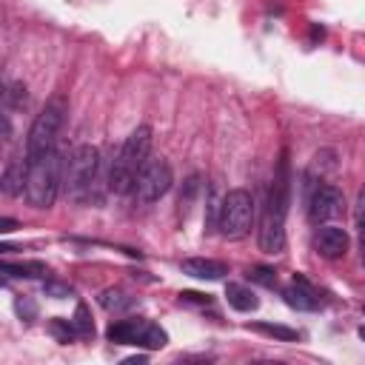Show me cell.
<instances>
[{
    "instance_id": "1",
    "label": "cell",
    "mask_w": 365,
    "mask_h": 365,
    "mask_svg": "<svg viewBox=\"0 0 365 365\" xmlns=\"http://www.w3.org/2000/svg\"><path fill=\"white\" fill-rule=\"evenodd\" d=\"M148 151H151V128H148V125H137V128L125 137V143L120 145V154H117L114 163H111L108 188H111L114 194H128V191H131L137 171H140L143 163L148 160Z\"/></svg>"
},
{
    "instance_id": "2",
    "label": "cell",
    "mask_w": 365,
    "mask_h": 365,
    "mask_svg": "<svg viewBox=\"0 0 365 365\" xmlns=\"http://www.w3.org/2000/svg\"><path fill=\"white\" fill-rule=\"evenodd\" d=\"M63 182V154L51 148L48 154L26 163V197L34 208H51Z\"/></svg>"
},
{
    "instance_id": "3",
    "label": "cell",
    "mask_w": 365,
    "mask_h": 365,
    "mask_svg": "<svg viewBox=\"0 0 365 365\" xmlns=\"http://www.w3.org/2000/svg\"><path fill=\"white\" fill-rule=\"evenodd\" d=\"M66 111H68V103L60 94L43 106V111L34 117L29 137H26V163H31V160H37L54 148L57 134H60L63 120H66Z\"/></svg>"
},
{
    "instance_id": "4",
    "label": "cell",
    "mask_w": 365,
    "mask_h": 365,
    "mask_svg": "<svg viewBox=\"0 0 365 365\" xmlns=\"http://www.w3.org/2000/svg\"><path fill=\"white\" fill-rule=\"evenodd\" d=\"M285 205H288V182L279 174L268 191V205L259 228V248L265 254H279L285 248Z\"/></svg>"
},
{
    "instance_id": "5",
    "label": "cell",
    "mask_w": 365,
    "mask_h": 365,
    "mask_svg": "<svg viewBox=\"0 0 365 365\" xmlns=\"http://www.w3.org/2000/svg\"><path fill=\"white\" fill-rule=\"evenodd\" d=\"M254 222V197L245 188H234L222 197L220 211H217V228L228 240H240L251 231Z\"/></svg>"
},
{
    "instance_id": "6",
    "label": "cell",
    "mask_w": 365,
    "mask_h": 365,
    "mask_svg": "<svg viewBox=\"0 0 365 365\" xmlns=\"http://www.w3.org/2000/svg\"><path fill=\"white\" fill-rule=\"evenodd\" d=\"M97 165H100V151L94 145H77L71 151V157L63 163V185H66V191L80 197L94 182Z\"/></svg>"
},
{
    "instance_id": "7",
    "label": "cell",
    "mask_w": 365,
    "mask_h": 365,
    "mask_svg": "<svg viewBox=\"0 0 365 365\" xmlns=\"http://www.w3.org/2000/svg\"><path fill=\"white\" fill-rule=\"evenodd\" d=\"M171 182H174V174H171V165L165 160H145L134 177L131 191H134L137 202L148 205V202H157L160 197H165Z\"/></svg>"
},
{
    "instance_id": "8",
    "label": "cell",
    "mask_w": 365,
    "mask_h": 365,
    "mask_svg": "<svg viewBox=\"0 0 365 365\" xmlns=\"http://www.w3.org/2000/svg\"><path fill=\"white\" fill-rule=\"evenodd\" d=\"M345 211V197L336 185H317L308 197V220L311 222H328Z\"/></svg>"
},
{
    "instance_id": "9",
    "label": "cell",
    "mask_w": 365,
    "mask_h": 365,
    "mask_svg": "<svg viewBox=\"0 0 365 365\" xmlns=\"http://www.w3.org/2000/svg\"><path fill=\"white\" fill-rule=\"evenodd\" d=\"M314 245H317V251H319L322 257L339 259V257H345V251H348V231L339 228V225L322 222V225L317 228V234H314Z\"/></svg>"
},
{
    "instance_id": "10",
    "label": "cell",
    "mask_w": 365,
    "mask_h": 365,
    "mask_svg": "<svg viewBox=\"0 0 365 365\" xmlns=\"http://www.w3.org/2000/svg\"><path fill=\"white\" fill-rule=\"evenodd\" d=\"M282 299H285V305H291V308H297V311H317V308H319L317 291H314L302 277H294V282L282 291Z\"/></svg>"
},
{
    "instance_id": "11",
    "label": "cell",
    "mask_w": 365,
    "mask_h": 365,
    "mask_svg": "<svg viewBox=\"0 0 365 365\" xmlns=\"http://www.w3.org/2000/svg\"><path fill=\"white\" fill-rule=\"evenodd\" d=\"M182 274L194 277V279H222L228 274V265L220 262V259H205V257H191V259H182L180 262Z\"/></svg>"
},
{
    "instance_id": "12",
    "label": "cell",
    "mask_w": 365,
    "mask_h": 365,
    "mask_svg": "<svg viewBox=\"0 0 365 365\" xmlns=\"http://www.w3.org/2000/svg\"><path fill=\"white\" fill-rule=\"evenodd\" d=\"M143 328H145V319H117L108 325L106 336L117 345H137L143 336Z\"/></svg>"
},
{
    "instance_id": "13",
    "label": "cell",
    "mask_w": 365,
    "mask_h": 365,
    "mask_svg": "<svg viewBox=\"0 0 365 365\" xmlns=\"http://www.w3.org/2000/svg\"><path fill=\"white\" fill-rule=\"evenodd\" d=\"M225 299H228V305L237 308V311H254V308L259 305L257 294H254L251 288L240 285V282H228V285H225Z\"/></svg>"
},
{
    "instance_id": "14",
    "label": "cell",
    "mask_w": 365,
    "mask_h": 365,
    "mask_svg": "<svg viewBox=\"0 0 365 365\" xmlns=\"http://www.w3.org/2000/svg\"><path fill=\"white\" fill-rule=\"evenodd\" d=\"M0 185H3V191H9V194H23L26 191V163H11L9 165V171L0 177Z\"/></svg>"
},
{
    "instance_id": "15",
    "label": "cell",
    "mask_w": 365,
    "mask_h": 365,
    "mask_svg": "<svg viewBox=\"0 0 365 365\" xmlns=\"http://www.w3.org/2000/svg\"><path fill=\"white\" fill-rule=\"evenodd\" d=\"M0 274H9V277H46L48 268L43 262H0Z\"/></svg>"
},
{
    "instance_id": "16",
    "label": "cell",
    "mask_w": 365,
    "mask_h": 365,
    "mask_svg": "<svg viewBox=\"0 0 365 365\" xmlns=\"http://www.w3.org/2000/svg\"><path fill=\"white\" fill-rule=\"evenodd\" d=\"M248 328H251V331H257V334L274 336V339H279V342H294V339L299 336L294 328H288V325H274V322H251Z\"/></svg>"
},
{
    "instance_id": "17",
    "label": "cell",
    "mask_w": 365,
    "mask_h": 365,
    "mask_svg": "<svg viewBox=\"0 0 365 365\" xmlns=\"http://www.w3.org/2000/svg\"><path fill=\"white\" fill-rule=\"evenodd\" d=\"M131 302H134V297H128L123 288H106V291L100 294V305H103L106 311H125Z\"/></svg>"
},
{
    "instance_id": "18",
    "label": "cell",
    "mask_w": 365,
    "mask_h": 365,
    "mask_svg": "<svg viewBox=\"0 0 365 365\" xmlns=\"http://www.w3.org/2000/svg\"><path fill=\"white\" fill-rule=\"evenodd\" d=\"M168 342V334L160 328V325H154V322H145V328H143V336H140V348H148V351H154V348H163Z\"/></svg>"
},
{
    "instance_id": "19",
    "label": "cell",
    "mask_w": 365,
    "mask_h": 365,
    "mask_svg": "<svg viewBox=\"0 0 365 365\" xmlns=\"http://www.w3.org/2000/svg\"><path fill=\"white\" fill-rule=\"evenodd\" d=\"M71 325H74V331H77L80 336H91V334H94V322H91L88 308H86L83 302L77 305V311H74V317H71Z\"/></svg>"
},
{
    "instance_id": "20",
    "label": "cell",
    "mask_w": 365,
    "mask_h": 365,
    "mask_svg": "<svg viewBox=\"0 0 365 365\" xmlns=\"http://www.w3.org/2000/svg\"><path fill=\"white\" fill-rule=\"evenodd\" d=\"M43 294L54 297V299H66V297H74V288L68 282H60V279H46L43 282Z\"/></svg>"
},
{
    "instance_id": "21",
    "label": "cell",
    "mask_w": 365,
    "mask_h": 365,
    "mask_svg": "<svg viewBox=\"0 0 365 365\" xmlns=\"http://www.w3.org/2000/svg\"><path fill=\"white\" fill-rule=\"evenodd\" d=\"M248 279H251V282H259V285H265V288H274V285H277V271H274V268H265V265H257V268L248 271Z\"/></svg>"
},
{
    "instance_id": "22",
    "label": "cell",
    "mask_w": 365,
    "mask_h": 365,
    "mask_svg": "<svg viewBox=\"0 0 365 365\" xmlns=\"http://www.w3.org/2000/svg\"><path fill=\"white\" fill-rule=\"evenodd\" d=\"M14 311H17L20 319L31 322V319L37 317V302H34L31 297H17V299H14Z\"/></svg>"
},
{
    "instance_id": "23",
    "label": "cell",
    "mask_w": 365,
    "mask_h": 365,
    "mask_svg": "<svg viewBox=\"0 0 365 365\" xmlns=\"http://www.w3.org/2000/svg\"><path fill=\"white\" fill-rule=\"evenodd\" d=\"M51 334H54L60 342H68V339H71L77 331H74L71 319H60V317H57V319H51Z\"/></svg>"
},
{
    "instance_id": "24",
    "label": "cell",
    "mask_w": 365,
    "mask_h": 365,
    "mask_svg": "<svg viewBox=\"0 0 365 365\" xmlns=\"http://www.w3.org/2000/svg\"><path fill=\"white\" fill-rule=\"evenodd\" d=\"M180 299H182V302H200V305H208V302H211L208 294H194V291H182Z\"/></svg>"
},
{
    "instance_id": "25",
    "label": "cell",
    "mask_w": 365,
    "mask_h": 365,
    "mask_svg": "<svg viewBox=\"0 0 365 365\" xmlns=\"http://www.w3.org/2000/svg\"><path fill=\"white\" fill-rule=\"evenodd\" d=\"M17 228H20V222L14 217H0V234H11Z\"/></svg>"
},
{
    "instance_id": "26",
    "label": "cell",
    "mask_w": 365,
    "mask_h": 365,
    "mask_svg": "<svg viewBox=\"0 0 365 365\" xmlns=\"http://www.w3.org/2000/svg\"><path fill=\"white\" fill-rule=\"evenodd\" d=\"M9 251H17V245H9V242H0V254H9Z\"/></svg>"
},
{
    "instance_id": "27",
    "label": "cell",
    "mask_w": 365,
    "mask_h": 365,
    "mask_svg": "<svg viewBox=\"0 0 365 365\" xmlns=\"http://www.w3.org/2000/svg\"><path fill=\"white\" fill-rule=\"evenodd\" d=\"M3 285H6V279H3V277H0V288H3Z\"/></svg>"
},
{
    "instance_id": "28",
    "label": "cell",
    "mask_w": 365,
    "mask_h": 365,
    "mask_svg": "<svg viewBox=\"0 0 365 365\" xmlns=\"http://www.w3.org/2000/svg\"><path fill=\"white\" fill-rule=\"evenodd\" d=\"M0 188H3V185H0Z\"/></svg>"
}]
</instances>
